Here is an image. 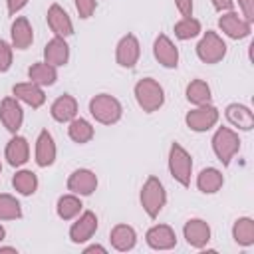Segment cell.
Wrapping results in <instances>:
<instances>
[{
	"label": "cell",
	"mask_w": 254,
	"mask_h": 254,
	"mask_svg": "<svg viewBox=\"0 0 254 254\" xmlns=\"http://www.w3.org/2000/svg\"><path fill=\"white\" fill-rule=\"evenodd\" d=\"M83 252H85V254H89V252H101V254H105V248L99 246V244H91V246H87Z\"/></svg>",
	"instance_id": "obj_40"
},
{
	"label": "cell",
	"mask_w": 254,
	"mask_h": 254,
	"mask_svg": "<svg viewBox=\"0 0 254 254\" xmlns=\"http://www.w3.org/2000/svg\"><path fill=\"white\" fill-rule=\"evenodd\" d=\"M6 4H8V14L14 16L16 12H20L28 4V0H6Z\"/></svg>",
	"instance_id": "obj_38"
},
{
	"label": "cell",
	"mask_w": 254,
	"mask_h": 254,
	"mask_svg": "<svg viewBox=\"0 0 254 254\" xmlns=\"http://www.w3.org/2000/svg\"><path fill=\"white\" fill-rule=\"evenodd\" d=\"M0 121L4 123V127L10 133H16L22 127L24 121V111L20 107V103L16 101V97H4L0 103Z\"/></svg>",
	"instance_id": "obj_11"
},
{
	"label": "cell",
	"mask_w": 254,
	"mask_h": 254,
	"mask_svg": "<svg viewBox=\"0 0 254 254\" xmlns=\"http://www.w3.org/2000/svg\"><path fill=\"white\" fill-rule=\"evenodd\" d=\"M222 183H224V177H222V173H220L218 169H214V167L202 169V171L198 173V177H196V187H198V190H202V192H206V194H212V192L220 190Z\"/></svg>",
	"instance_id": "obj_25"
},
{
	"label": "cell",
	"mask_w": 254,
	"mask_h": 254,
	"mask_svg": "<svg viewBox=\"0 0 254 254\" xmlns=\"http://www.w3.org/2000/svg\"><path fill=\"white\" fill-rule=\"evenodd\" d=\"M12 65V48L4 40H0V73L8 71Z\"/></svg>",
	"instance_id": "obj_34"
},
{
	"label": "cell",
	"mask_w": 254,
	"mask_h": 254,
	"mask_svg": "<svg viewBox=\"0 0 254 254\" xmlns=\"http://www.w3.org/2000/svg\"><path fill=\"white\" fill-rule=\"evenodd\" d=\"M67 189L73 194H81V196H89L95 189H97V177L93 171L89 169H77L69 175L67 179Z\"/></svg>",
	"instance_id": "obj_9"
},
{
	"label": "cell",
	"mask_w": 254,
	"mask_h": 254,
	"mask_svg": "<svg viewBox=\"0 0 254 254\" xmlns=\"http://www.w3.org/2000/svg\"><path fill=\"white\" fill-rule=\"evenodd\" d=\"M10 36H12V46L16 50H26L30 48L32 40H34V32H32V26L28 22V18L20 16L12 22V28H10Z\"/></svg>",
	"instance_id": "obj_20"
},
{
	"label": "cell",
	"mask_w": 254,
	"mask_h": 254,
	"mask_svg": "<svg viewBox=\"0 0 254 254\" xmlns=\"http://www.w3.org/2000/svg\"><path fill=\"white\" fill-rule=\"evenodd\" d=\"M167 202V192H165V187L163 183L157 179V177H149L141 189V204H143V210L155 218L161 208L165 206Z\"/></svg>",
	"instance_id": "obj_3"
},
{
	"label": "cell",
	"mask_w": 254,
	"mask_h": 254,
	"mask_svg": "<svg viewBox=\"0 0 254 254\" xmlns=\"http://www.w3.org/2000/svg\"><path fill=\"white\" fill-rule=\"evenodd\" d=\"M0 171H2V165H0Z\"/></svg>",
	"instance_id": "obj_43"
},
{
	"label": "cell",
	"mask_w": 254,
	"mask_h": 254,
	"mask_svg": "<svg viewBox=\"0 0 254 254\" xmlns=\"http://www.w3.org/2000/svg\"><path fill=\"white\" fill-rule=\"evenodd\" d=\"M187 99L192 105H206L210 103V87L202 79H192L187 85Z\"/></svg>",
	"instance_id": "obj_28"
},
{
	"label": "cell",
	"mask_w": 254,
	"mask_h": 254,
	"mask_svg": "<svg viewBox=\"0 0 254 254\" xmlns=\"http://www.w3.org/2000/svg\"><path fill=\"white\" fill-rule=\"evenodd\" d=\"M95 230H97V216H95V212L85 210V212L71 224V228H69V238H71V242L81 244V242L89 240V238L95 234Z\"/></svg>",
	"instance_id": "obj_12"
},
{
	"label": "cell",
	"mask_w": 254,
	"mask_h": 254,
	"mask_svg": "<svg viewBox=\"0 0 254 254\" xmlns=\"http://www.w3.org/2000/svg\"><path fill=\"white\" fill-rule=\"evenodd\" d=\"M77 115V101L71 95H60L52 103V117L60 123H69Z\"/></svg>",
	"instance_id": "obj_21"
},
{
	"label": "cell",
	"mask_w": 254,
	"mask_h": 254,
	"mask_svg": "<svg viewBox=\"0 0 254 254\" xmlns=\"http://www.w3.org/2000/svg\"><path fill=\"white\" fill-rule=\"evenodd\" d=\"M169 171L173 175V179L177 183H181L183 187L190 185V171H192V159L187 153L185 147H181L179 143H173L169 149Z\"/></svg>",
	"instance_id": "obj_4"
},
{
	"label": "cell",
	"mask_w": 254,
	"mask_h": 254,
	"mask_svg": "<svg viewBox=\"0 0 254 254\" xmlns=\"http://www.w3.org/2000/svg\"><path fill=\"white\" fill-rule=\"evenodd\" d=\"M28 77H30L32 83H36V85H54L56 79H58V71H56L54 65L46 64V62H38V64L30 65Z\"/></svg>",
	"instance_id": "obj_26"
},
{
	"label": "cell",
	"mask_w": 254,
	"mask_h": 254,
	"mask_svg": "<svg viewBox=\"0 0 254 254\" xmlns=\"http://www.w3.org/2000/svg\"><path fill=\"white\" fill-rule=\"evenodd\" d=\"M226 119L234 127L244 129V131H250L254 127V115H252V111L246 105H240V103H230L226 107Z\"/></svg>",
	"instance_id": "obj_23"
},
{
	"label": "cell",
	"mask_w": 254,
	"mask_h": 254,
	"mask_svg": "<svg viewBox=\"0 0 254 254\" xmlns=\"http://www.w3.org/2000/svg\"><path fill=\"white\" fill-rule=\"evenodd\" d=\"M56 161V143L48 129H42L36 139V163L40 167H50Z\"/></svg>",
	"instance_id": "obj_17"
},
{
	"label": "cell",
	"mask_w": 254,
	"mask_h": 254,
	"mask_svg": "<svg viewBox=\"0 0 254 254\" xmlns=\"http://www.w3.org/2000/svg\"><path fill=\"white\" fill-rule=\"evenodd\" d=\"M12 93L16 95V99L24 101L26 105H30V107H34V109L42 107L44 101H46V95H44V91L40 89V85H36V83H32V81H28V83H16V85L12 87Z\"/></svg>",
	"instance_id": "obj_19"
},
{
	"label": "cell",
	"mask_w": 254,
	"mask_h": 254,
	"mask_svg": "<svg viewBox=\"0 0 254 254\" xmlns=\"http://www.w3.org/2000/svg\"><path fill=\"white\" fill-rule=\"evenodd\" d=\"M67 133H69V139H71V141H75V143H87V141H91V137H93V127H91L89 121H85V119H81V117H79V119L73 117V119L69 121Z\"/></svg>",
	"instance_id": "obj_30"
},
{
	"label": "cell",
	"mask_w": 254,
	"mask_h": 254,
	"mask_svg": "<svg viewBox=\"0 0 254 254\" xmlns=\"http://www.w3.org/2000/svg\"><path fill=\"white\" fill-rule=\"evenodd\" d=\"M0 252H16V248H12V246H0Z\"/></svg>",
	"instance_id": "obj_41"
},
{
	"label": "cell",
	"mask_w": 254,
	"mask_h": 254,
	"mask_svg": "<svg viewBox=\"0 0 254 254\" xmlns=\"http://www.w3.org/2000/svg\"><path fill=\"white\" fill-rule=\"evenodd\" d=\"M185 121H187L189 129H192V131H198V133L208 131V129L214 127L216 121H218V109H216L214 105H210V103H206V105H196V109H192V111L187 113Z\"/></svg>",
	"instance_id": "obj_7"
},
{
	"label": "cell",
	"mask_w": 254,
	"mask_h": 254,
	"mask_svg": "<svg viewBox=\"0 0 254 254\" xmlns=\"http://www.w3.org/2000/svg\"><path fill=\"white\" fill-rule=\"evenodd\" d=\"M139 56H141L139 40H137L133 34L123 36V38L119 40V44H117V54H115L117 64H119L121 67H133V65L137 64Z\"/></svg>",
	"instance_id": "obj_10"
},
{
	"label": "cell",
	"mask_w": 254,
	"mask_h": 254,
	"mask_svg": "<svg viewBox=\"0 0 254 254\" xmlns=\"http://www.w3.org/2000/svg\"><path fill=\"white\" fill-rule=\"evenodd\" d=\"M44 58H46V64H50L54 67L65 65L67 64V58H69V48H67L65 40L60 38V36L52 38L46 44V48H44Z\"/></svg>",
	"instance_id": "obj_18"
},
{
	"label": "cell",
	"mask_w": 254,
	"mask_h": 254,
	"mask_svg": "<svg viewBox=\"0 0 254 254\" xmlns=\"http://www.w3.org/2000/svg\"><path fill=\"white\" fill-rule=\"evenodd\" d=\"M22 216L20 202L12 194H0V220H14Z\"/></svg>",
	"instance_id": "obj_33"
},
{
	"label": "cell",
	"mask_w": 254,
	"mask_h": 254,
	"mask_svg": "<svg viewBox=\"0 0 254 254\" xmlns=\"http://www.w3.org/2000/svg\"><path fill=\"white\" fill-rule=\"evenodd\" d=\"M238 6L242 8V14L248 22L254 20V0H238Z\"/></svg>",
	"instance_id": "obj_36"
},
{
	"label": "cell",
	"mask_w": 254,
	"mask_h": 254,
	"mask_svg": "<svg viewBox=\"0 0 254 254\" xmlns=\"http://www.w3.org/2000/svg\"><path fill=\"white\" fill-rule=\"evenodd\" d=\"M28 157H30L28 141L24 137H20V135L12 137L8 141V145H6V159H8V163L12 167H20V165H24L28 161Z\"/></svg>",
	"instance_id": "obj_22"
},
{
	"label": "cell",
	"mask_w": 254,
	"mask_h": 254,
	"mask_svg": "<svg viewBox=\"0 0 254 254\" xmlns=\"http://www.w3.org/2000/svg\"><path fill=\"white\" fill-rule=\"evenodd\" d=\"M81 206H83V204H81V200H79L75 194H64V196H60L56 210H58V216H60V218L71 220V218H75V216L81 212Z\"/></svg>",
	"instance_id": "obj_29"
},
{
	"label": "cell",
	"mask_w": 254,
	"mask_h": 254,
	"mask_svg": "<svg viewBox=\"0 0 254 254\" xmlns=\"http://www.w3.org/2000/svg\"><path fill=\"white\" fill-rule=\"evenodd\" d=\"M232 238L240 246H250L254 244V220L248 216H242L234 222L232 226Z\"/></svg>",
	"instance_id": "obj_27"
},
{
	"label": "cell",
	"mask_w": 254,
	"mask_h": 254,
	"mask_svg": "<svg viewBox=\"0 0 254 254\" xmlns=\"http://www.w3.org/2000/svg\"><path fill=\"white\" fill-rule=\"evenodd\" d=\"M175 4L183 16H192V0H175Z\"/></svg>",
	"instance_id": "obj_37"
},
{
	"label": "cell",
	"mask_w": 254,
	"mask_h": 254,
	"mask_svg": "<svg viewBox=\"0 0 254 254\" xmlns=\"http://www.w3.org/2000/svg\"><path fill=\"white\" fill-rule=\"evenodd\" d=\"M135 99L143 111H157L165 103V91L153 77H143L135 83Z\"/></svg>",
	"instance_id": "obj_1"
},
{
	"label": "cell",
	"mask_w": 254,
	"mask_h": 254,
	"mask_svg": "<svg viewBox=\"0 0 254 254\" xmlns=\"http://www.w3.org/2000/svg\"><path fill=\"white\" fill-rule=\"evenodd\" d=\"M109 238H111L113 248L119 250V252L131 250L135 246V242H137V234H135V230L129 224H117V226H113Z\"/></svg>",
	"instance_id": "obj_24"
},
{
	"label": "cell",
	"mask_w": 254,
	"mask_h": 254,
	"mask_svg": "<svg viewBox=\"0 0 254 254\" xmlns=\"http://www.w3.org/2000/svg\"><path fill=\"white\" fill-rule=\"evenodd\" d=\"M48 26L60 38H65V36H71L73 34V24H71L67 12L60 4H52L48 8Z\"/></svg>",
	"instance_id": "obj_16"
},
{
	"label": "cell",
	"mask_w": 254,
	"mask_h": 254,
	"mask_svg": "<svg viewBox=\"0 0 254 254\" xmlns=\"http://www.w3.org/2000/svg\"><path fill=\"white\" fill-rule=\"evenodd\" d=\"M153 54H155L157 62L165 67H177L179 65V50L165 34L157 36V40L153 44Z\"/></svg>",
	"instance_id": "obj_15"
},
{
	"label": "cell",
	"mask_w": 254,
	"mask_h": 254,
	"mask_svg": "<svg viewBox=\"0 0 254 254\" xmlns=\"http://www.w3.org/2000/svg\"><path fill=\"white\" fill-rule=\"evenodd\" d=\"M212 4H214V8L218 10V12H228V10H232V0H212Z\"/></svg>",
	"instance_id": "obj_39"
},
{
	"label": "cell",
	"mask_w": 254,
	"mask_h": 254,
	"mask_svg": "<svg viewBox=\"0 0 254 254\" xmlns=\"http://www.w3.org/2000/svg\"><path fill=\"white\" fill-rule=\"evenodd\" d=\"M198 34H200V22L194 20L192 16H185L183 20H179L175 24V36L179 40H190Z\"/></svg>",
	"instance_id": "obj_32"
},
{
	"label": "cell",
	"mask_w": 254,
	"mask_h": 254,
	"mask_svg": "<svg viewBox=\"0 0 254 254\" xmlns=\"http://www.w3.org/2000/svg\"><path fill=\"white\" fill-rule=\"evenodd\" d=\"M12 185L14 189L20 192V194H34L36 189H38V177L32 173V171H18L12 179Z\"/></svg>",
	"instance_id": "obj_31"
},
{
	"label": "cell",
	"mask_w": 254,
	"mask_h": 254,
	"mask_svg": "<svg viewBox=\"0 0 254 254\" xmlns=\"http://www.w3.org/2000/svg\"><path fill=\"white\" fill-rule=\"evenodd\" d=\"M89 113L93 115L95 121H99L103 125H111L121 119L123 109H121V103L113 95L99 93L89 101Z\"/></svg>",
	"instance_id": "obj_2"
},
{
	"label": "cell",
	"mask_w": 254,
	"mask_h": 254,
	"mask_svg": "<svg viewBox=\"0 0 254 254\" xmlns=\"http://www.w3.org/2000/svg\"><path fill=\"white\" fill-rule=\"evenodd\" d=\"M238 149H240V139L232 129H228V127L216 129V133L212 137V151L224 167L230 165V159L238 153Z\"/></svg>",
	"instance_id": "obj_5"
},
{
	"label": "cell",
	"mask_w": 254,
	"mask_h": 254,
	"mask_svg": "<svg viewBox=\"0 0 254 254\" xmlns=\"http://www.w3.org/2000/svg\"><path fill=\"white\" fill-rule=\"evenodd\" d=\"M4 236H6V230H4V226H2V224H0V242H2V240H4Z\"/></svg>",
	"instance_id": "obj_42"
},
{
	"label": "cell",
	"mask_w": 254,
	"mask_h": 254,
	"mask_svg": "<svg viewBox=\"0 0 254 254\" xmlns=\"http://www.w3.org/2000/svg\"><path fill=\"white\" fill-rule=\"evenodd\" d=\"M183 234L192 248H202L210 240V226L200 218H190L185 222Z\"/></svg>",
	"instance_id": "obj_14"
},
{
	"label": "cell",
	"mask_w": 254,
	"mask_h": 254,
	"mask_svg": "<svg viewBox=\"0 0 254 254\" xmlns=\"http://www.w3.org/2000/svg\"><path fill=\"white\" fill-rule=\"evenodd\" d=\"M196 56L204 64H218L226 56V44L222 42V38L216 32H210L208 30L200 38V42L196 46Z\"/></svg>",
	"instance_id": "obj_6"
},
{
	"label": "cell",
	"mask_w": 254,
	"mask_h": 254,
	"mask_svg": "<svg viewBox=\"0 0 254 254\" xmlns=\"http://www.w3.org/2000/svg\"><path fill=\"white\" fill-rule=\"evenodd\" d=\"M145 240L155 250H171V248L177 246L175 230L171 226H167V224H157V226L149 228L147 234H145Z\"/></svg>",
	"instance_id": "obj_13"
},
{
	"label": "cell",
	"mask_w": 254,
	"mask_h": 254,
	"mask_svg": "<svg viewBox=\"0 0 254 254\" xmlns=\"http://www.w3.org/2000/svg\"><path fill=\"white\" fill-rule=\"evenodd\" d=\"M75 10L79 18H89L95 12V0H75Z\"/></svg>",
	"instance_id": "obj_35"
},
{
	"label": "cell",
	"mask_w": 254,
	"mask_h": 254,
	"mask_svg": "<svg viewBox=\"0 0 254 254\" xmlns=\"http://www.w3.org/2000/svg\"><path fill=\"white\" fill-rule=\"evenodd\" d=\"M218 26H220V30H222L228 38H232V40H242V38H246V36L250 34V22H248L246 18H240V16H238L236 12H232V10H228V12H224V14L220 16Z\"/></svg>",
	"instance_id": "obj_8"
}]
</instances>
